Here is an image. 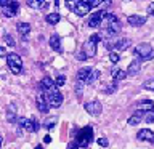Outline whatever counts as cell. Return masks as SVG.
I'll list each match as a JSON object with an SVG mask.
<instances>
[{"label": "cell", "mask_w": 154, "mask_h": 149, "mask_svg": "<svg viewBox=\"0 0 154 149\" xmlns=\"http://www.w3.org/2000/svg\"><path fill=\"white\" fill-rule=\"evenodd\" d=\"M137 138L141 139V141H149V143H154V132H151L149 128H143L137 133Z\"/></svg>", "instance_id": "obj_11"}, {"label": "cell", "mask_w": 154, "mask_h": 149, "mask_svg": "<svg viewBox=\"0 0 154 149\" xmlns=\"http://www.w3.org/2000/svg\"><path fill=\"white\" fill-rule=\"evenodd\" d=\"M91 72H93V69H90V67H82V69H79L77 71V75H75L77 82H84V84H87L88 77L91 75Z\"/></svg>", "instance_id": "obj_12"}, {"label": "cell", "mask_w": 154, "mask_h": 149, "mask_svg": "<svg viewBox=\"0 0 154 149\" xmlns=\"http://www.w3.org/2000/svg\"><path fill=\"white\" fill-rule=\"evenodd\" d=\"M91 139H93V127L88 125V127H84L82 130H79L75 141L79 144V147H87L91 143Z\"/></svg>", "instance_id": "obj_1"}, {"label": "cell", "mask_w": 154, "mask_h": 149, "mask_svg": "<svg viewBox=\"0 0 154 149\" xmlns=\"http://www.w3.org/2000/svg\"><path fill=\"white\" fill-rule=\"evenodd\" d=\"M3 38H5V42H7L10 47H14V40L11 38V35H10V34H5V37H3Z\"/></svg>", "instance_id": "obj_34"}, {"label": "cell", "mask_w": 154, "mask_h": 149, "mask_svg": "<svg viewBox=\"0 0 154 149\" xmlns=\"http://www.w3.org/2000/svg\"><path fill=\"white\" fill-rule=\"evenodd\" d=\"M50 141H51V138H50V136H48V135H47V136L43 138V143H47V144H48V143H50Z\"/></svg>", "instance_id": "obj_40"}, {"label": "cell", "mask_w": 154, "mask_h": 149, "mask_svg": "<svg viewBox=\"0 0 154 149\" xmlns=\"http://www.w3.org/2000/svg\"><path fill=\"white\" fill-rule=\"evenodd\" d=\"M48 42H50L51 50H55V51H61V38H60V35H58V34H53Z\"/></svg>", "instance_id": "obj_19"}, {"label": "cell", "mask_w": 154, "mask_h": 149, "mask_svg": "<svg viewBox=\"0 0 154 149\" xmlns=\"http://www.w3.org/2000/svg\"><path fill=\"white\" fill-rule=\"evenodd\" d=\"M27 5L29 7H32V8H42V7H47L48 5V2H40V0H29L27 2Z\"/></svg>", "instance_id": "obj_25"}, {"label": "cell", "mask_w": 154, "mask_h": 149, "mask_svg": "<svg viewBox=\"0 0 154 149\" xmlns=\"http://www.w3.org/2000/svg\"><path fill=\"white\" fill-rule=\"evenodd\" d=\"M127 71H122V69H114L112 71V80L114 82H119V80H124L127 79Z\"/></svg>", "instance_id": "obj_21"}, {"label": "cell", "mask_w": 154, "mask_h": 149, "mask_svg": "<svg viewBox=\"0 0 154 149\" xmlns=\"http://www.w3.org/2000/svg\"><path fill=\"white\" fill-rule=\"evenodd\" d=\"M56 120H58V117H55V115H53V117H48L45 120V123H43V127L48 128V130L53 128V127H55V123H56Z\"/></svg>", "instance_id": "obj_26"}, {"label": "cell", "mask_w": 154, "mask_h": 149, "mask_svg": "<svg viewBox=\"0 0 154 149\" xmlns=\"http://www.w3.org/2000/svg\"><path fill=\"white\" fill-rule=\"evenodd\" d=\"M53 87H56V82L53 80L51 77H43L40 80V84H38V88H40L42 93H45V91H48L50 88H53Z\"/></svg>", "instance_id": "obj_10"}, {"label": "cell", "mask_w": 154, "mask_h": 149, "mask_svg": "<svg viewBox=\"0 0 154 149\" xmlns=\"http://www.w3.org/2000/svg\"><path fill=\"white\" fill-rule=\"evenodd\" d=\"M60 19H61V16L58 13H50V14H47V16H45V21L48 24H58V23H60Z\"/></svg>", "instance_id": "obj_23"}, {"label": "cell", "mask_w": 154, "mask_h": 149, "mask_svg": "<svg viewBox=\"0 0 154 149\" xmlns=\"http://www.w3.org/2000/svg\"><path fill=\"white\" fill-rule=\"evenodd\" d=\"M90 10H91L90 0H79V3H77V7L74 10V13L77 14V16H85Z\"/></svg>", "instance_id": "obj_8"}, {"label": "cell", "mask_w": 154, "mask_h": 149, "mask_svg": "<svg viewBox=\"0 0 154 149\" xmlns=\"http://www.w3.org/2000/svg\"><path fill=\"white\" fill-rule=\"evenodd\" d=\"M130 42L128 38H120V40L116 42V50H125V48H128L130 47Z\"/></svg>", "instance_id": "obj_24"}, {"label": "cell", "mask_w": 154, "mask_h": 149, "mask_svg": "<svg viewBox=\"0 0 154 149\" xmlns=\"http://www.w3.org/2000/svg\"><path fill=\"white\" fill-rule=\"evenodd\" d=\"M135 55L141 58V61H146V59H151L154 58V50L151 47V43H140L135 48Z\"/></svg>", "instance_id": "obj_4"}, {"label": "cell", "mask_w": 154, "mask_h": 149, "mask_svg": "<svg viewBox=\"0 0 154 149\" xmlns=\"http://www.w3.org/2000/svg\"><path fill=\"white\" fill-rule=\"evenodd\" d=\"M55 82H56V87H61V85L66 84V77H64V75H58Z\"/></svg>", "instance_id": "obj_30"}, {"label": "cell", "mask_w": 154, "mask_h": 149, "mask_svg": "<svg viewBox=\"0 0 154 149\" xmlns=\"http://www.w3.org/2000/svg\"><path fill=\"white\" fill-rule=\"evenodd\" d=\"M37 108H38V111H40V112H43V114L48 112L50 104L47 103V99H45V96H43V95H38V96H37Z\"/></svg>", "instance_id": "obj_16"}, {"label": "cell", "mask_w": 154, "mask_h": 149, "mask_svg": "<svg viewBox=\"0 0 154 149\" xmlns=\"http://www.w3.org/2000/svg\"><path fill=\"white\" fill-rule=\"evenodd\" d=\"M152 112H154V111H152Z\"/></svg>", "instance_id": "obj_42"}, {"label": "cell", "mask_w": 154, "mask_h": 149, "mask_svg": "<svg viewBox=\"0 0 154 149\" xmlns=\"http://www.w3.org/2000/svg\"><path fill=\"white\" fill-rule=\"evenodd\" d=\"M35 149H43L42 146H35Z\"/></svg>", "instance_id": "obj_41"}, {"label": "cell", "mask_w": 154, "mask_h": 149, "mask_svg": "<svg viewBox=\"0 0 154 149\" xmlns=\"http://www.w3.org/2000/svg\"><path fill=\"white\" fill-rule=\"evenodd\" d=\"M106 31H108V35H116V34H119V32H120V24H119V21L112 23L108 29H106Z\"/></svg>", "instance_id": "obj_22"}, {"label": "cell", "mask_w": 154, "mask_h": 149, "mask_svg": "<svg viewBox=\"0 0 154 149\" xmlns=\"http://www.w3.org/2000/svg\"><path fill=\"white\" fill-rule=\"evenodd\" d=\"M16 29H18V32L21 34V35H24V38H26V35L31 32V24L29 23H18Z\"/></svg>", "instance_id": "obj_20"}, {"label": "cell", "mask_w": 154, "mask_h": 149, "mask_svg": "<svg viewBox=\"0 0 154 149\" xmlns=\"http://www.w3.org/2000/svg\"><path fill=\"white\" fill-rule=\"evenodd\" d=\"M140 69H141V61L135 59V61H132V62L128 64V71H127V74H128V75H137L138 72H140Z\"/></svg>", "instance_id": "obj_18"}, {"label": "cell", "mask_w": 154, "mask_h": 149, "mask_svg": "<svg viewBox=\"0 0 154 149\" xmlns=\"http://www.w3.org/2000/svg\"><path fill=\"white\" fill-rule=\"evenodd\" d=\"M117 90V82H114V84L108 85V88H106V93H112V91Z\"/></svg>", "instance_id": "obj_33"}, {"label": "cell", "mask_w": 154, "mask_h": 149, "mask_svg": "<svg viewBox=\"0 0 154 149\" xmlns=\"http://www.w3.org/2000/svg\"><path fill=\"white\" fill-rule=\"evenodd\" d=\"M138 111H141V112H152L154 111V103L152 101H149V99H144V101H141V103H138Z\"/></svg>", "instance_id": "obj_15"}, {"label": "cell", "mask_w": 154, "mask_h": 149, "mask_svg": "<svg viewBox=\"0 0 154 149\" xmlns=\"http://www.w3.org/2000/svg\"><path fill=\"white\" fill-rule=\"evenodd\" d=\"M141 120H144V114L141 111H137L135 114H132L128 117V125H138V123H141Z\"/></svg>", "instance_id": "obj_17"}, {"label": "cell", "mask_w": 154, "mask_h": 149, "mask_svg": "<svg viewBox=\"0 0 154 149\" xmlns=\"http://www.w3.org/2000/svg\"><path fill=\"white\" fill-rule=\"evenodd\" d=\"M144 120H146L148 123H152L154 122V112H148L146 115H144Z\"/></svg>", "instance_id": "obj_35"}, {"label": "cell", "mask_w": 154, "mask_h": 149, "mask_svg": "<svg viewBox=\"0 0 154 149\" xmlns=\"http://www.w3.org/2000/svg\"><path fill=\"white\" fill-rule=\"evenodd\" d=\"M75 58H77L79 61H85V59H87V55H85V53L82 51V50H79V51L75 53Z\"/></svg>", "instance_id": "obj_32"}, {"label": "cell", "mask_w": 154, "mask_h": 149, "mask_svg": "<svg viewBox=\"0 0 154 149\" xmlns=\"http://www.w3.org/2000/svg\"><path fill=\"white\" fill-rule=\"evenodd\" d=\"M18 123H19V127L24 128V130H26V132H29V133H34V132H37V130H38V125L34 122V120L26 119V117H21Z\"/></svg>", "instance_id": "obj_7"}, {"label": "cell", "mask_w": 154, "mask_h": 149, "mask_svg": "<svg viewBox=\"0 0 154 149\" xmlns=\"http://www.w3.org/2000/svg\"><path fill=\"white\" fill-rule=\"evenodd\" d=\"M109 59H111V62H119V59H120L119 53H116V51H111V53H109Z\"/></svg>", "instance_id": "obj_29"}, {"label": "cell", "mask_w": 154, "mask_h": 149, "mask_svg": "<svg viewBox=\"0 0 154 149\" xmlns=\"http://www.w3.org/2000/svg\"><path fill=\"white\" fill-rule=\"evenodd\" d=\"M98 144H100L101 147H108V144H109V141H108V138L101 136V138L98 139Z\"/></svg>", "instance_id": "obj_31"}, {"label": "cell", "mask_w": 154, "mask_h": 149, "mask_svg": "<svg viewBox=\"0 0 154 149\" xmlns=\"http://www.w3.org/2000/svg\"><path fill=\"white\" fill-rule=\"evenodd\" d=\"M148 14H151V16H154V2H151L148 5Z\"/></svg>", "instance_id": "obj_37"}, {"label": "cell", "mask_w": 154, "mask_h": 149, "mask_svg": "<svg viewBox=\"0 0 154 149\" xmlns=\"http://www.w3.org/2000/svg\"><path fill=\"white\" fill-rule=\"evenodd\" d=\"M143 88L144 90H149V91H154V80H148L143 84Z\"/></svg>", "instance_id": "obj_28"}, {"label": "cell", "mask_w": 154, "mask_h": 149, "mask_svg": "<svg viewBox=\"0 0 154 149\" xmlns=\"http://www.w3.org/2000/svg\"><path fill=\"white\" fill-rule=\"evenodd\" d=\"M0 56H3V58H7L8 55H7V51H5V48L3 47H0Z\"/></svg>", "instance_id": "obj_39"}, {"label": "cell", "mask_w": 154, "mask_h": 149, "mask_svg": "<svg viewBox=\"0 0 154 149\" xmlns=\"http://www.w3.org/2000/svg\"><path fill=\"white\" fill-rule=\"evenodd\" d=\"M7 64H8L10 71H11L14 75L21 74V71H23V61H21V58H19V55H16V53H10V55L7 56Z\"/></svg>", "instance_id": "obj_3"}, {"label": "cell", "mask_w": 154, "mask_h": 149, "mask_svg": "<svg viewBox=\"0 0 154 149\" xmlns=\"http://www.w3.org/2000/svg\"><path fill=\"white\" fill-rule=\"evenodd\" d=\"M82 51L87 55V58H93L96 55V42H93L91 38H88V40L82 45Z\"/></svg>", "instance_id": "obj_9"}, {"label": "cell", "mask_w": 154, "mask_h": 149, "mask_svg": "<svg viewBox=\"0 0 154 149\" xmlns=\"http://www.w3.org/2000/svg\"><path fill=\"white\" fill-rule=\"evenodd\" d=\"M67 149H79V144H77V141L74 139V141L69 143V146H67Z\"/></svg>", "instance_id": "obj_38"}, {"label": "cell", "mask_w": 154, "mask_h": 149, "mask_svg": "<svg viewBox=\"0 0 154 149\" xmlns=\"http://www.w3.org/2000/svg\"><path fill=\"white\" fill-rule=\"evenodd\" d=\"M101 21H103V11H98L91 14L87 24H88V27H101Z\"/></svg>", "instance_id": "obj_13"}, {"label": "cell", "mask_w": 154, "mask_h": 149, "mask_svg": "<svg viewBox=\"0 0 154 149\" xmlns=\"http://www.w3.org/2000/svg\"><path fill=\"white\" fill-rule=\"evenodd\" d=\"M43 96H45L47 103L50 104L51 108H60L63 104V96L60 93V90H58V87H53V88H50L48 91H45Z\"/></svg>", "instance_id": "obj_2"}, {"label": "cell", "mask_w": 154, "mask_h": 149, "mask_svg": "<svg viewBox=\"0 0 154 149\" xmlns=\"http://www.w3.org/2000/svg\"><path fill=\"white\" fill-rule=\"evenodd\" d=\"M0 7H2V11H3L5 16H7V18H13V16H16V13H18L19 3H18V2H8V0H2V2H0Z\"/></svg>", "instance_id": "obj_5"}, {"label": "cell", "mask_w": 154, "mask_h": 149, "mask_svg": "<svg viewBox=\"0 0 154 149\" xmlns=\"http://www.w3.org/2000/svg\"><path fill=\"white\" fill-rule=\"evenodd\" d=\"M100 79V71H96V69H93V72H91V75L88 77V80H87V84H93L95 80H98Z\"/></svg>", "instance_id": "obj_27"}, {"label": "cell", "mask_w": 154, "mask_h": 149, "mask_svg": "<svg viewBox=\"0 0 154 149\" xmlns=\"http://www.w3.org/2000/svg\"><path fill=\"white\" fill-rule=\"evenodd\" d=\"M144 23H146V16H140V14H132V16H128V24L133 27H140V26H143Z\"/></svg>", "instance_id": "obj_14"}, {"label": "cell", "mask_w": 154, "mask_h": 149, "mask_svg": "<svg viewBox=\"0 0 154 149\" xmlns=\"http://www.w3.org/2000/svg\"><path fill=\"white\" fill-rule=\"evenodd\" d=\"M85 111L88 112L90 115H100L101 114V109H103V106H101V103L100 101H96V99H93V101H88V103H85Z\"/></svg>", "instance_id": "obj_6"}, {"label": "cell", "mask_w": 154, "mask_h": 149, "mask_svg": "<svg viewBox=\"0 0 154 149\" xmlns=\"http://www.w3.org/2000/svg\"><path fill=\"white\" fill-rule=\"evenodd\" d=\"M82 87H84V82H75V91L77 93H82Z\"/></svg>", "instance_id": "obj_36"}]
</instances>
